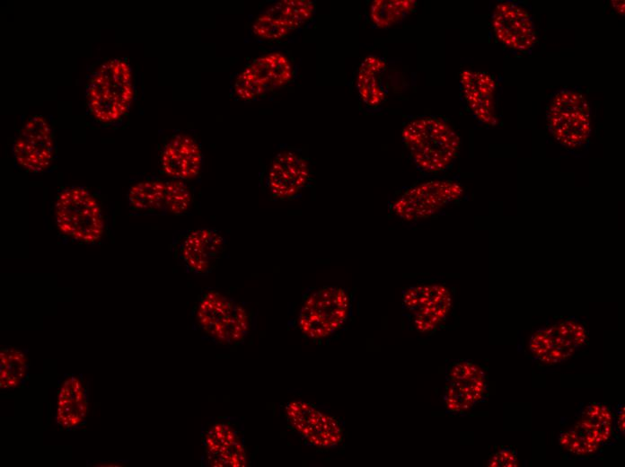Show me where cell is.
<instances>
[{"label":"cell","instance_id":"cell-11","mask_svg":"<svg viewBox=\"0 0 625 467\" xmlns=\"http://www.w3.org/2000/svg\"><path fill=\"white\" fill-rule=\"evenodd\" d=\"M488 380L483 368L471 360L451 363L445 374L443 402L452 414H465L485 401Z\"/></svg>","mask_w":625,"mask_h":467},{"label":"cell","instance_id":"cell-10","mask_svg":"<svg viewBox=\"0 0 625 467\" xmlns=\"http://www.w3.org/2000/svg\"><path fill=\"white\" fill-rule=\"evenodd\" d=\"M402 309L412 328L423 334L436 331L453 305L450 290L443 284H418L402 291Z\"/></svg>","mask_w":625,"mask_h":467},{"label":"cell","instance_id":"cell-16","mask_svg":"<svg viewBox=\"0 0 625 467\" xmlns=\"http://www.w3.org/2000/svg\"><path fill=\"white\" fill-rule=\"evenodd\" d=\"M203 447L211 466H246L247 454L242 429L234 420L221 418L205 430Z\"/></svg>","mask_w":625,"mask_h":467},{"label":"cell","instance_id":"cell-15","mask_svg":"<svg viewBox=\"0 0 625 467\" xmlns=\"http://www.w3.org/2000/svg\"><path fill=\"white\" fill-rule=\"evenodd\" d=\"M55 152V137L48 120L40 115L29 118L19 129L13 145L18 165L30 172H42L52 163Z\"/></svg>","mask_w":625,"mask_h":467},{"label":"cell","instance_id":"cell-14","mask_svg":"<svg viewBox=\"0 0 625 467\" xmlns=\"http://www.w3.org/2000/svg\"><path fill=\"white\" fill-rule=\"evenodd\" d=\"M293 75L292 63L286 55L281 52L268 53L254 59L238 75L234 93L243 101H251L285 86Z\"/></svg>","mask_w":625,"mask_h":467},{"label":"cell","instance_id":"cell-17","mask_svg":"<svg viewBox=\"0 0 625 467\" xmlns=\"http://www.w3.org/2000/svg\"><path fill=\"white\" fill-rule=\"evenodd\" d=\"M314 11L312 1L282 0L269 6L255 20L252 31L260 39L281 40L305 24Z\"/></svg>","mask_w":625,"mask_h":467},{"label":"cell","instance_id":"cell-18","mask_svg":"<svg viewBox=\"0 0 625 467\" xmlns=\"http://www.w3.org/2000/svg\"><path fill=\"white\" fill-rule=\"evenodd\" d=\"M491 25L497 39L512 49L526 51L536 42L533 18L529 12L517 3H499L492 13Z\"/></svg>","mask_w":625,"mask_h":467},{"label":"cell","instance_id":"cell-28","mask_svg":"<svg viewBox=\"0 0 625 467\" xmlns=\"http://www.w3.org/2000/svg\"><path fill=\"white\" fill-rule=\"evenodd\" d=\"M487 465L489 467H517L519 462L513 449L503 448L490 455Z\"/></svg>","mask_w":625,"mask_h":467},{"label":"cell","instance_id":"cell-2","mask_svg":"<svg viewBox=\"0 0 625 467\" xmlns=\"http://www.w3.org/2000/svg\"><path fill=\"white\" fill-rule=\"evenodd\" d=\"M402 143L416 168L425 173L449 169L461 149V138L445 120L424 116L408 122L401 131Z\"/></svg>","mask_w":625,"mask_h":467},{"label":"cell","instance_id":"cell-5","mask_svg":"<svg viewBox=\"0 0 625 467\" xmlns=\"http://www.w3.org/2000/svg\"><path fill=\"white\" fill-rule=\"evenodd\" d=\"M195 314L200 330L220 344H238L251 329L250 313L242 303L214 289L202 294Z\"/></svg>","mask_w":625,"mask_h":467},{"label":"cell","instance_id":"cell-6","mask_svg":"<svg viewBox=\"0 0 625 467\" xmlns=\"http://www.w3.org/2000/svg\"><path fill=\"white\" fill-rule=\"evenodd\" d=\"M614 414L610 407L593 402L584 406L572 427L560 432L561 447L578 457L596 454L614 436Z\"/></svg>","mask_w":625,"mask_h":467},{"label":"cell","instance_id":"cell-25","mask_svg":"<svg viewBox=\"0 0 625 467\" xmlns=\"http://www.w3.org/2000/svg\"><path fill=\"white\" fill-rule=\"evenodd\" d=\"M417 7L414 0H374L369 10L372 23L380 29L397 24Z\"/></svg>","mask_w":625,"mask_h":467},{"label":"cell","instance_id":"cell-12","mask_svg":"<svg viewBox=\"0 0 625 467\" xmlns=\"http://www.w3.org/2000/svg\"><path fill=\"white\" fill-rule=\"evenodd\" d=\"M586 342L585 326L568 318L536 330L530 339L529 350L541 364L552 366L574 356Z\"/></svg>","mask_w":625,"mask_h":467},{"label":"cell","instance_id":"cell-7","mask_svg":"<svg viewBox=\"0 0 625 467\" xmlns=\"http://www.w3.org/2000/svg\"><path fill=\"white\" fill-rule=\"evenodd\" d=\"M549 130L561 145L576 149L585 145L591 134V114L587 101L578 92L561 90L550 103Z\"/></svg>","mask_w":625,"mask_h":467},{"label":"cell","instance_id":"cell-21","mask_svg":"<svg viewBox=\"0 0 625 467\" xmlns=\"http://www.w3.org/2000/svg\"><path fill=\"white\" fill-rule=\"evenodd\" d=\"M460 84L465 102L475 118L484 124L496 125L494 79L483 72L463 70Z\"/></svg>","mask_w":625,"mask_h":467},{"label":"cell","instance_id":"cell-9","mask_svg":"<svg viewBox=\"0 0 625 467\" xmlns=\"http://www.w3.org/2000/svg\"><path fill=\"white\" fill-rule=\"evenodd\" d=\"M288 427L306 445L317 449H334L344 439L341 422L313 403L294 400L284 409Z\"/></svg>","mask_w":625,"mask_h":467},{"label":"cell","instance_id":"cell-4","mask_svg":"<svg viewBox=\"0 0 625 467\" xmlns=\"http://www.w3.org/2000/svg\"><path fill=\"white\" fill-rule=\"evenodd\" d=\"M55 219L60 233L79 242L93 243L103 234L100 203L88 189L81 186L67 187L58 193Z\"/></svg>","mask_w":625,"mask_h":467},{"label":"cell","instance_id":"cell-26","mask_svg":"<svg viewBox=\"0 0 625 467\" xmlns=\"http://www.w3.org/2000/svg\"><path fill=\"white\" fill-rule=\"evenodd\" d=\"M28 371V357L19 348H3L0 350V388L11 390L18 387Z\"/></svg>","mask_w":625,"mask_h":467},{"label":"cell","instance_id":"cell-8","mask_svg":"<svg viewBox=\"0 0 625 467\" xmlns=\"http://www.w3.org/2000/svg\"><path fill=\"white\" fill-rule=\"evenodd\" d=\"M463 188L452 180H434L404 189L391 203L390 210L399 219L411 223L429 218L458 200Z\"/></svg>","mask_w":625,"mask_h":467},{"label":"cell","instance_id":"cell-20","mask_svg":"<svg viewBox=\"0 0 625 467\" xmlns=\"http://www.w3.org/2000/svg\"><path fill=\"white\" fill-rule=\"evenodd\" d=\"M202 152L198 143L189 135L176 134L163 145L160 154L162 171L171 179H195L202 168Z\"/></svg>","mask_w":625,"mask_h":467},{"label":"cell","instance_id":"cell-13","mask_svg":"<svg viewBox=\"0 0 625 467\" xmlns=\"http://www.w3.org/2000/svg\"><path fill=\"white\" fill-rule=\"evenodd\" d=\"M225 236L212 227L191 229L172 242L175 256L184 268L196 275H207L224 255Z\"/></svg>","mask_w":625,"mask_h":467},{"label":"cell","instance_id":"cell-29","mask_svg":"<svg viewBox=\"0 0 625 467\" xmlns=\"http://www.w3.org/2000/svg\"><path fill=\"white\" fill-rule=\"evenodd\" d=\"M624 404H619L615 410L614 413V427L615 430L619 432V435H624L625 429V411Z\"/></svg>","mask_w":625,"mask_h":467},{"label":"cell","instance_id":"cell-27","mask_svg":"<svg viewBox=\"0 0 625 467\" xmlns=\"http://www.w3.org/2000/svg\"><path fill=\"white\" fill-rule=\"evenodd\" d=\"M192 203V194L188 185L181 180L166 181V214L183 215L189 211Z\"/></svg>","mask_w":625,"mask_h":467},{"label":"cell","instance_id":"cell-3","mask_svg":"<svg viewBox=\"0 0 625 467\" xmlns=\"http://www.w3.org/2000/svg\"><path fill=\"white\" fill-rule=\"evenodd\" d=\"M351 310L348 291L340 286L326 285L303 298L297 327L306 339L321 342L344 327Z\"/></svg>","mask_w":625,"mask_h":467},{"label":"cell","instance_id":"cell-23","mask_svg":"<svg viewBox=\"0 0 625 467\" xmlns=\"http://www.w3.org/2000/svg\"><path fill=\"white\" fill-rule=\"evenodd\" d=\"M384 58L370 55L362 61L357 75V89L361 101L368 107L381 105L386 97L382 75L386 70Z\"/></svg>","mask_w":625,"mask_h":467},{"label":"cell","instance_id":"cell-19","mask_svg":"<svg viewBox=\"0 0 625 467\" xmlns=\"http://www.w3.org/2000/svg\"><path fill=\"white\" fill-rule=\"evenodd\" d=\"M309 179L307 159L295 151L284 150L276 154L270 163L267 185L273 198L289 200L304 189Z\"/></svg>","mask_w":625,"mask_h":467},{"label":"cell","instance_id":"cell-30","mask_svg":"<svg viewBox=\"0 0 625 467\" xmlns=\"http://www.w3.org/2000/svg\"><path fill=\"white\" fill-rule=\"evenodd\" d=\"M612 6L613 8L620 13L621 14H624V1H612Z\"/></svg>","mask_w":625,"mask_h":467},{"label":"cell","instance_id":"cell-22","mask_svg":"<svg viewBox=\"0 0 625 467\" xmlns=\"http://www.w3.org/2000/svg\"><path fill=\"white\" fill-rule=\"evenodd\" d=\"M88 414V400L85 386L77 375L66 377L58 390L56 407V422L64 429L80 427Z\"/></svg>","mask_w":625,"mask_h":467},{"label":"cell","instance_id":"cell-1","mask_svg":"<svg viewBox=\"0 0 625 467\" xmlns=\"http://www.w3.org/2000/svg\"><path fill=\"white\" fill-rule=\"evenodd\" d=\"M86 106L98 124L110 127L121 123L135 98L133 73L125 58H112L92 72L85 87Z\"/></svg>","mask_w":625,"mask_h":467},{"label":"cell","instance_id":"cell-24","mask_svg":"<svg viewBox=\"0 0 625 467\" xmlns=\"http://www.w3.org/2000/svg\"><path fill=\"white\" fill-rule=\"evenodd\" d=\"M166 181L148 179L132 185L128 191L129 207L145 215L166 214Z\"/></svg>","mask_w":625,"mask_h":467}]
</instances>
